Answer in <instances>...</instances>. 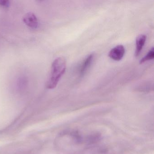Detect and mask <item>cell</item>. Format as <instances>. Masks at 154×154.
I'll list each match as a JSON object with an SVG mask.
<instances>
[{
    "mask_svg": "<svg viewBox=\"0 0 154 154\" xmlns=\"http://www.w3.org/2000/svg\"><path fill=\"white\" fill-rule=\"evenodd\" d=\"M125 52L124 46L122 45H119L113 48L109 51V56L114 61H119L122 59Z\"/></svg>",
    "mask_w": 154,
    "mask_h": 154,
    "instance_id": "obj_2",
    "label": "cell"
},
{
    "mask_svg": "<svg viewBox=\"0 0 154 154\" xmlns=\"http://www.w3.org/2000/svg\"><path fill=\"white\" fill-rule=\"evenodd\" d=\"M154 48L152 47V48L149 50V51L148 53L146 54V55L140 60V61L139 63L140 64L144 63L147 62V61L152 60V59H154Z\"/></svg>",
    "mask_w": 154,
    "mask_h": 154,
    "instance_id": "obj_6",
    "label": "cell"
},
{
    "mask_svg": "<svg viewBox=\"0 0 154 154\" xmlns=\"http://www.w3.org/2000/svg\"><path fill=\"white\" fill-rule=\"evenodd\" d=\"M23 21L28 26L32 29L38 28L39 23L37 17L33 12L26 13L23 17Z\"/></svg>",
    "mask_w": 154,
    "mask_h": 154,
    "instance_id": "obj_3",
    "label": "cell"
},
{
    "mask_svg": "<svg viewBox=\"0 0 154 154\" xmlns=\"http://www.w3.org/2000/svg\"><path fill=\"white\" fill-rule=\"evenodd\" d=\"M146 37L145 35H140L137 37L136 39V48L135 50V55L137 57L140 54L141 50L145 45Z\"/></svg>",
    "mask_w": 154,
    "mask_h": 154,
    "instance_id": "obj_5",
    "label": "cell"
},
{
    "mask_svg": "<svg viewBox=\"0 0 154 154\" xmlns=\"http://www.w3.org/2000/svg\"><path fill=\"white\" fill-rule=\"evenodd\" d=\"M94 54H91L86 57L83 62L80 70V74L81 76H83L85 74L87 70L89 69L93 61Z\"/></svg>",
    "mask_w": 154,
    "mask_h": 154,
    "instance_id": "obj_4",
    "label": "cell"
},
{
    "mask_svg": "<svg viewBox=\"0 0 154 154\" xmlns=\"http://www.w3.org/2000/svg\"><path fill=\"white\" fill-rule=\"evenodd\" d=\"M10 5L9 1L0 0V7L3 8H8Z\"/></svg>",
    "mask_w": 154,
    "mask_h": 154,
    "instance_id": "obj_7",
    "label": "cell"
},
{
    "mask_svg": "<svg viewBox=\"0 0 154 154\" xmlns=\"http://www.w3.org/2000/svg\"><path fill=\"white\" fill-rule=\"evenodd\" d=\"M66 68V61L63 57L56 58L52 63L51 73L47 83V88L53 89L55 88L61 77L64 74Z\"/></svg>",
    "mask_w": 154,
    "mask_h": 154,
    "instance_id": "obj_1",
    "label": "cell"
}]
</instances>
